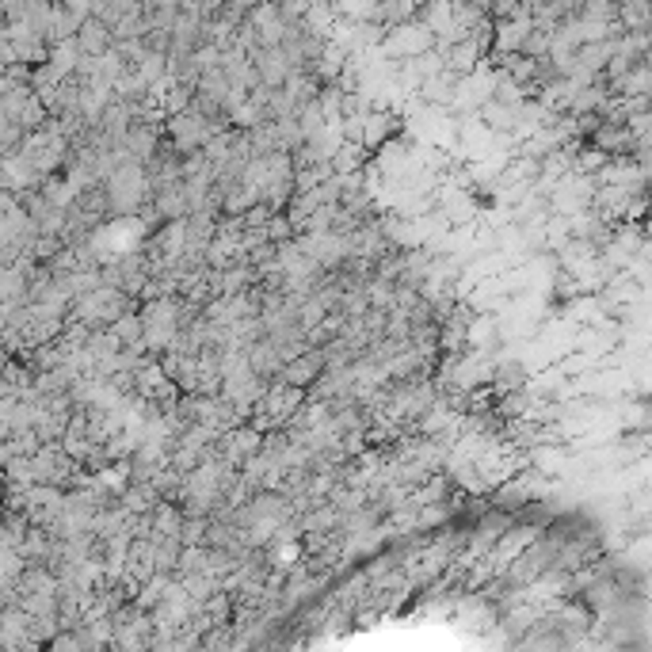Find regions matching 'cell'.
<instances>
[{
	"instance_id": "1",
	"label": "cell",
	"mask_w": 652,
	"mask_h": 652,
	"mask_svg": "<svg viewBox=\"0 0 652 652\" xmlns=\"http://www.w3.org/2000/svg\"><path fill=\"white\" fill-rule=\"evenodd\" d=\"M321 371H324V352H321V347H317V352H310V347H306V352H298L294 359L282 363L271 378L275 382H287V385H298V389H310Z\"/></svg>"
},
{
	"instance_id": "2",
	"label": "cell",
	"mask_w": 652,
	"mask_h": 652,
	"mask_svg": "<svg viewBox=\"0 0 652 652\" xmlns=\"http://www.w3.org/2000/svg\"><path fill=\"white\" fill-rule=\"evenodd\" d=\"M496 343H500L496 313H469V321H466V347H481V352H492Z\"/></svg>"
},
{
	"instance_id": "3",
	"label": "cell",
	"mask_w": 652,
	"mask_h": 652,
	"mask_svg": "<svg viewBox=\"0 0 652 652\" xmlns=\"http://www.w3.org/2000/svg\"><path fill=\"white\" fill-rule=\"evenodd\" d=\"M149 523H153V531H149V538H168L176 534L180 538V523H184V511L176 500H157V508L149 511Z\"/></svg>"
},
{
	"instance_id": "4",
	"label": "cell",
	"mask_w": 652,
	"mask_h": 652,
	"mask_svg": "<svg viewBox=\"0 0 652 652\" xmlns=\"http://www.w3.org/2000/svg\"><path fill=\"white\" fill-rule=\"evenodd\" d=\"M245 352H248V366H252L256 374H264V378H271V374L279 371V366H282V355H279V347H275V343H271L268 336H259L256 343H248Z\"/></svg>"
},
{
	"instance_id": "5",
	"label": "cell",
	"mask_w": 652,
	"mask_h": 652,
	"mask_svg": "<svg viewBox=\"0 0 652 652\" xmlns=\"http://www.w3.org/2000/svg\"><path fill=\"white\" fill-rule=\"evenodd\" d=\"M180 550H184V542H180L176 534H168V538H153V569H157V573H176Z\"/></svg>"
},
{
	"instance_id": "6",
	"label": "cell",
	"mask_w": 652,
	"mask_h": 652,
	"mask_svg": "<svg viewBox=\"0 0 652 652\" xmlns=\"http://www.w3.org/2000/svg\"><path fill=\"white\" fill-rule=\"evenodd\" d=\"M366 157H371V153H366V149H363L359 142H343V145L336 149V153L329 157V164H332L336 176H347V172L363 168V161H366Z\"/></svg>"
},
{
	"instance_id": "7",
	"label": "cell",
	"mask_w": 652,
	"mask_h": 652,
	"mask_svg": "<svg viewBox=\"0 0 652 652\" xmlns=\"http://www.w3.org/2000/svg\"><path fill=\"white\" fill-rule=\"evenodd\" d=\"M450 519H454V504H447V500H435V504H420V508H416V531L450 527Z\"/></svg>"
},
{
	"instance_id": "8",
	"label": "cell",
	"mask_w": 652,
	"mask_h": 652,
	"mask_svg": "<svg viewBox=\"0 0 652 652\" xmlns=\"http://www.w3.org/2000/svg\"><path fill=\"white\" fill-rule=\"evenodd\" d=\"M618 27L648 31V0H626V5H618Z\"/></svg>"
},
{
	"instance_id": "9",
	"label": "cell",
	"mask_w": 652,
	"mask_h": 652,
	"mask_svg": "<svg viewBox=\"0 0 652 652\" xmlns=\"http://www.w3.org/2000/svg\"><path fill=\"white\" fill-rule=\"evenodd\" d=\"M363 294H366V301H371V310H389V306H394V282H389V279L371 275V279L363 282Z\"/></svg>"
},
{
	"instance_id": "10",
	"label": "cell",
	"mask_w": 652,
	"mask_h": 652,
	"mask_svg": "<svg viewBox=\"0 0 652 652\" xmlns=\"http://www.w3.org/2000/svg\"><path fill=\"white\" fill-rule=\"evenodd\" d=\"M584 19H595V24H615L618 19V5L615 0H580V12Z\"/></svg>"
},
{
	"instance_id": "11",
	"label": "cell",
	"mask_w": 652,
	"mask_h": 652,
	"mask_svg": "<svg viewBox=\"0 0 652 652\" xmlns=\"http://www.w3.org/2000/svg\"><path fill=\"white\" fill-rule=\"evenodd\" d=\"M264 233H268L271 245H279V241H287V237H294V226H290L287 214H271L268 222H264Z\"/></svg>"
}]
</instances>
